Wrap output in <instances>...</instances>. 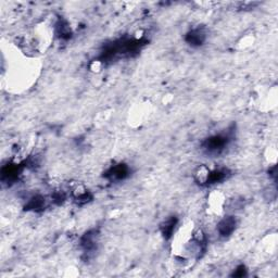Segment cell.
<instances>
[{
    "mask_svg": "<svg viewBox=\"0 0 278 278\" xmlns=\"http://www.w3.org/2000/svg\"><path fill=\"white\" fill-rule=\"evenodd\" d=\"M230 175V172L227 169H216L208 172L206 174V177L204 179L203 185L205 186H210V185H214V184H218L223 182L226 178Z\"/></svg>",
    "mask_w": 278,
    "mask_h": 278,
    "instance_id": "obj_7",
    "label": "cell"
},
{
    "mask_svg": "<svg viewBox=\"0 0 278 278\" xmlns=\"http://www.w3.org/2000/svg\"><path fill=\"white\" fill-rule=\"evenodd\" d=\"M56 34L60 40H70L72 37V30L66 20H59L56 24Z\"/></svg>",
    "mask_w": 278,
    "mask_h": 278,
    "instance_id": "obj_11",
    "label": "cell"
},
{
    "mask_svg": "<svg viewBox=\"0 0 278 278\" xmlns=\"http://www.w3.org/2000/svg\"><path fill=\"white\" fill-rule=\"evenodd\" d=\"M229 136L226 134H218L206 138L202 143V149L210 154H218L227 147Z\"/></svg>",
    "mask_w": 278,
    "mask_h": 278,
    "instance_id": "obj_1",
    "label": "cell"
},
{
    "mask_svg": "<svg viewBox=\"0 0 278 278\" xmlns=\"http://www.w3.org/2000/svg\"><path fill=\"white\" fill-rule=\"evenodd\" d=\"M186 43L192 47L202 46L206 41V33L203 28H197L189 31L185 36Z\"/></svg>",
    "mask_w": 278,
    "mask_h": 278,
    "instance_id": "obj_4",
    "label": "cell"
},
{
    "mask_svg": "<svg viewBox=\"0 0 278 278\" xmlns=\"http://www.w3.org/2000/svg\"><path fill=\"white\" fill-rule=\"evenodd\" d=\"M51 199L54 200V202H56L58 204H61L62 202H64L67 200V193L62 190L55 191L53 193V196H51Z\"/></svg>",
    "mask_w": 278,
    "mask_h": 278,
    "instance_id": "obj_12",
    "label": "cell"
},
{
    "mask_svg": "<svg viewBox=\"0 0 278 278\" xmlns=\"http://www.w3.org/2000/svg\"><path fill=\"white\" fill-rule=\"evenodd\" d=\"M22 164H7L2 169V179L6 183H15L22 173Z\"/></svg>",
    "mask_w": 278,
    "mask_h": 278,
    "instance_id": "obj_3",
    "label": "cell"
},
{
    "mask_svg": "<svg viewBox=\"0 0 278 278\" xmlns=\"http://www.w3.org/2000/svg\"><path fill=\"white\" fill-rule=\"evenodd\" d=\"M237 227V218L232 215L225 216L217 224V232L221 237H229Z\"/></svg>",
    "mask_w": 278,
    "mask_h": 278,
    "instance_id": "obj_2",
    "label": "cell"
},
{
    "mask_svg": "<svg viewBox=\"0 0 278 278\" xmlns=\"http://www.w3.org/2000/svg\"><path fill=\"white\" fill-rule=\"evenodd\" d=\"M72 195L75 202L80 205L86 204L93 200L92 193H90L86 188H84L83 186H79L76 187V188H74L72 191Z\"/></svg>",
    "mask_w": 278,
    "mask_h": 278,
    "instance_id": "obj_10",
    "label": "cell"
},
{
    "mask_svg": "<svg viewBox=\"0 0 278 278\" xmlns=\"http://www.w3.org/2000/svg\"><path fill=\"white\" fill-rule=\"evenodd\" d=\"M245 275H247V269H245V266L244 265H239L231 276L232 277H243Z\"/></svg>",
    "mask_w": 278,
    "mask_h": 278,
    "instance_id": "obj_13",
    "label": "cell"
},
{
    "mask_svg": "<svg viewBox=\"0 0 278 278\" xmlns=\"http://www.w3.org/2000/svg\"><path fill=\"white\" fill-rule=\"evenodd\" d=\"M129 172H131V170H129L128 165L124 163H119L116 165H113L112 167H110L108 172L105 174V176L110 180L119 182V180L125 179L129 175Z\"/></svg>",
    "mask_w": 278,
    "mask_h": 278,
    "instance_id": "obj_5",
    "label": "cell"
},
{
    "mask_svg": "<svg viewBox=\"0 0 278 278\" xmlns=\"http://www.w3.org/2000/svg\"><path fill=\"white\" fill-rule=\"evenodd\" d=\"M178 223V219L176 216H171L165 221L161 224L160 226V230H161V234L165 238V239H170L172 238L174 231H175V228L177 226Z\"/></svg>",
    "mask_w": 278,
    "mask_h": 278,
    "instance_id": "obj_9",
    "label": "cell"
},
{
    "mask_svg": "<svg viewBox=\"0 0 278 278\" xmlns=\"http://www.w3.org/2000/svg\"><path fill=\"white\" fill-rule=\"evenodd\" d=\"M46 206H47L46 198L42 195H36L29 200V202L25 204L24 209L27 211L41 212L46 209Z\"/></svg>",
    "mask_w": 278,
    "mask_h": 278,
    "instance_id": "obj_8",
    "label": "cell"
},
{
    "mask_svg": "<svg viewBox=\"0 0 278 278\" xmlns=\"http://www.w3.org/2000/svg\"><path fill=\"white\" fill-rule=\"evenodd\" d=\"M97 242H98V231L96 229L85 232L81 238V245L87 253H90V252L97 249Z\"/></svg>",
    "mask_w": 278,
    "mask_h": 278,
    "instance_id": "obj_6",
    "label": "cell"
}]
</instances>
